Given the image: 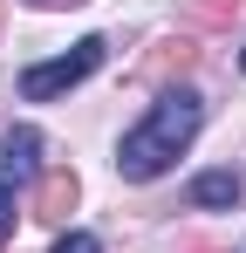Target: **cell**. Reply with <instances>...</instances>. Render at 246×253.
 Returning a JSON list of instances; mask_svg holds the SVG:
<instances>
[{
    "mask_svg": "<svg viewBox=\"0 0 246 253\" xmlns=\"http://www.w3.org/2000/svg\"><path fill=\"white\" fill-rule=\"evenodd\" d=\"M7 233H14V199L0 192V247H7Z\"/></svg>",
    "mask_w": 246,
    "mask_h": 253,
    "instance_id": "obj_8",
    "label": "cell"
},
{
    "mask_svg": "<svg viewBox=\"0 0 246 253\" xmlns=\"http://www.w3.org/2000/svg\"><path fill=\"white\" fill-rule=\"evenodd\" d=\"M35 7H82V0H35Z\"/></svg>",
    "mask_w": 246,
    "mask_h": 253,
    "instance_id": "obj_9",
    "label": "cell"
},
{
    "mask_svg": "<svg viewBox=\"0 0 246 253\" xmlns=\"http://www.w3.org/2000/svg\"><path fill=\"white\" fill-rule=\"evenodd\" d=\"M240 69H246V55H240Z\"/></svg>",
    "mask_w": 246,
    "mask_h": 253,
    "instance_id": "obj_11",
    "label": "cell"
},
{
    "mask_svg": "<svg viewBox=\"0 0 246 253\" xmlns=\"http://www.w3.org/2000/svg\"><path fill=\"white\" fill-rule=\"evenodd\" d=\"M192 206H240V171H205V178H192Z\"/></svg>",
    "mask_w": 246,
    "mask_h": 253,
    "instance_id": "obj_5",
    "label": "cell"
},
{
    "mask_svg": "<svg viewBox=\"0 0 246 253\" xmlns=\"http://www.w3.org/2000/svg\"><path fill=\"white\" fill-rule=\"evenodd\" d=\"M0 21H7V0H0Z\"/></svg>",
    "mask_w": 246,
    "mask_h": 253,
    "instance_id": "obj_10",
    "label": "cell"
},
{
    "mask_svg": "<svg viewBox=\"0 0 246 253\" xmlns=\"http://www.w3.org/2000/svg\"><path fill=\"white\" fill-rule=\"evenodd\" d=\"M199 14H205V21H233V14H240V0H199Z\"/></svg>",
    "mask_w": 246,
    "mask_h": 253,
    "instance_id": "obj_7",
    "label": "cell"
},
{
    "mask_svg": "<svg viewBox=\"0 0 246 253\" xmlns=\"http://www.w3.org/2000/svg\"><path fill=\"white\" fill-rule=\"evenodd\" d=\"M199 124H205V103H199V96H192V89H164L158 103H151V117H144V124L117 144V171L130 178V185L164 178V171H171V158L199 137Z\"/></svg>",
    "mask_w": 246,
    "mask_h": 253,
    "instance_id": "obj_1",
    "label": "cell"
},
{
    "mask_svg": "<svg viewBox=\"0 0 246 253\" xmlns=\"http://www.w3.org/2000/svg\"><path fill=\"white\" fill-rule=\"evenodd\" d=\"M103 55H110V42H103V35H82L69 55H55V62H35V69L21 76V96H28V103H55V96H69L76 83H89V76L103 69Z\"/></svg>",
    "mask_w": 246,
    "mask_h": 253,
    "instance_id": "obj_2",
    "label": "cell"
},
{
    "mask_svg": "<svg viewBox=\"0 0 246 253\" xmlns=\"http://www.w3.org/2000/svg\"><path fill=\"white\" fill-rule=\"evenodd\" d=\"M55 253H103V240H96V233H62Z\"/></svg>",
    "mask_w": 246,
    "mask_h": 253,
    "instance_id": "obj_6",
    "label": "cell"
},
{
    "mask_svg": "<svg viewBox=\"0 0 246 253\" xmlns=\"http://www.w3.org/2000/svg\"><path fill=\"white\" fill-rule=\"evenodd\" d=\"M35 171H41V130H14V137H0V192L14 199L21 185H35Z\"/></svg>",
    "mask_w": 246,
    "mask_h": 253,
    "instance_id": "obj_3",
    "label": "cell"
},
{
    "mask_svg": "<svg viewBox=\"0 0 246 253\" xmlns=\"http://www.w3.org/2000/svg\"><path fill=\"white\" fill-rule=\"evenodd\" d=\"M76 199H82V185H76V171L69 165H55V171H41V185H35V219H69L76 212Z\"/></svg>",
    "mask_w": 246,
    "mask_h": 253,
    "instance_id": "obj_4",
    "label": "cell"
}]
</instances>
